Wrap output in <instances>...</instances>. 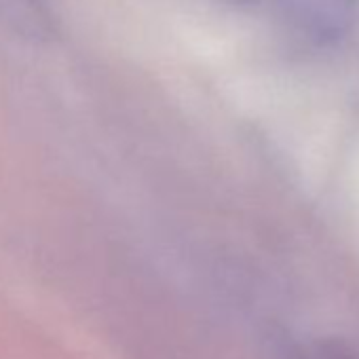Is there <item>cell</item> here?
Listing matches in <instances>:
<instances>
[{"mask_svg": "<svg viewBox=\"0 0 359 359\" xmlns=\"http://www.w3.org/2000/svg\"><path fill=\"white\" fill-rule=\"evenodd\" d=\"M283 15L302 39L332 45L348 32L355 0H283Z\"/></svg>", "mask_w": 359, "mask_h": 359, "instance_id": "obj_1", "label": "cell"}]
</instances>
